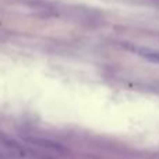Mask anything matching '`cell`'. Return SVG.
<instances>
[{
    "label": "cell",
    "mask_w": 159,
    "mask_h": 159,
    "mask_svg": "<svg viewBox=\"0 0 159 159\" xmlns=\"http://www.w3.org/2000/svg\"><path fill=\"white\" fill-rule=\"evenodd\" d=\"M22 143H27L32 147L36 148H42L46 151H53V152H59V154H64L66 152V147H63L60 143L50 138H45V137H34V135H22L21 137Z\"/></svg>",
    "instance_id": "obj_1"
},
{
    "label": "cell",
    "mask_w": 159,
    "mask_h": 159,
    "mask_svg": "<svg viewBox=\"0 0 159 159\" xmlns=\"http://www.w3.org/2000/svg\"><path fill=\"white\" fill-rule=\"evenodd\" d=\"M134 52H137L140 56L148 59L151 61L159 63V50H152V49H145V48H135Z\"/></svg>",
    "instance_id": "obj_2"
}]
</instances>
